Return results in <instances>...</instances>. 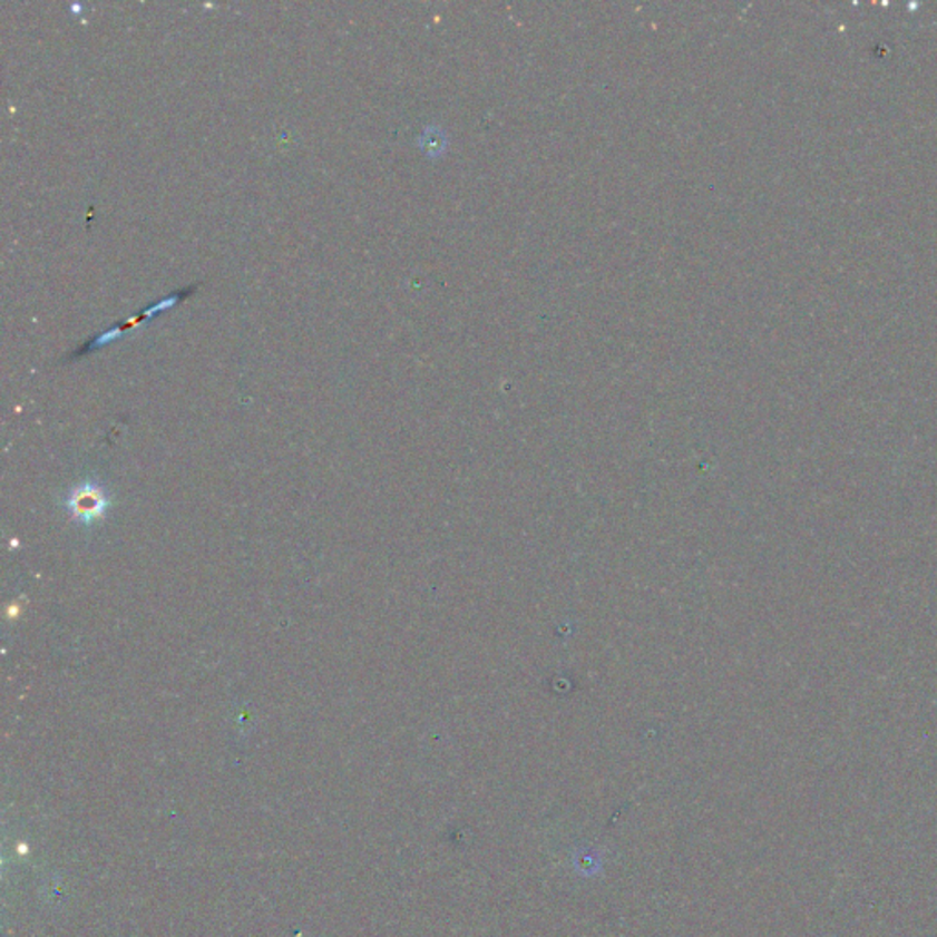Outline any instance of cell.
<instances>
[{"label":"cell","instance_id":"cell-1","mask_svg":"<svg viewBox=\"0 0 937 937\" xmlns=\"http://www.w3.org/2000/svg\"><path fill=\"white\" fill-rule=\"evenodd\" d=\"M110 507V497L96 481H85L70 491L67 498V509L77 523H98L105 517Z\"/></svg>","mask_w":937,"mask_h":937}]
</instances>
